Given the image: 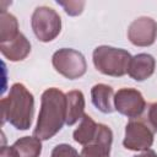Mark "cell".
I'll use <instances>...</instances> for the list:
<instances>
[{"instance_id":"cell-21","label":"cell","mask_w":157,"mask_h":157,"mask_svg":"<svg viewBox=\"0 0 157 157\" xmlns=\"http://www.w3.org/2000/svg\"><path fill=\"white\" fill-rule=\"evenodd\" d=\"M134 157H157V153L155 151H152V150H147V151H144L142 153L136 155Z\"/></svg>"},{"instance_id":"cell-11","label":"cell","mask_w":157,"mask_h":157,"mask_svg":"<svg viewBox=\"0 0 157 157\" xmlns=\"http://www.w3.org/2000/svg\"><path fill=\"white\" fill-rule=\"evenodd\" d=\"M1 54L10 61H21L31 53V43L21 32L10 42L0 43Z\"/></svg>"},{"instance_id":"cell-4","label":"cell","mask_w":157,"mask_h":157,"mask_svg":"<svg viewBox=\"0 0 157 157\" xmlns=\"http://www.w3.org/2000/svg\"><path fill=\"white\" fill-rule=\"evenodd\" d=\"M31 26L38 40L47 43L55 39L61 31L59 13L49 6H38L32 13Z\"/></svg>"},{"instance_id":"cell-15","label":"cell","mask_w":157,"mask_h":157,"mask_svg":"<svg viewBox=\"0 0 157 157\" xmlns=\"http://www.w3.org/2000/svg\"><path fill=\"white\" fill-rule=\"evenodd\" d=\"M18 157H39L42 153V142L37 136H23L12 145Z\"/></svg>"},{"instance_id":"cell-1","label":"cell","mask_w":157,"mask_h":157,"mask_svg":"<svg viewBox=\"0 0 157 157\" xmlns=\"http://www.w3.org/2000/svg\"><path fill=\"white\" fill-rule=\"evenodd\" d=\"M66 124V94L59 88L45 90L40 98V109L33 135L49 140Z\"/></svg>"},{"instance_id":"cell-20","label":"cell","mask_w":157,"mask_h":157,"mask_svg":"<svg viewBox=\"0 0 157 157\" xmlns=\"http://www.w3.org/2000/svg\"><path fill=\"white\" fill-rule=\"evenodd\" d=\"M0 157H18L13 146H2L0 151Z\"/></svg>"},{"instance_id":"cell-16","label":"cell","mask_w":157,"mask_h":157,"mask_svg":"<svg viewBox=\"0 0 157 157\" xmlns=\"http://www.w3.org/2000/svg\"><path fill=\"white\" fill-rule=\"evenodd\" d=\"M18 22L17 18L7 12L1 11L0 13V43L10 42L18 36Z\"/></svg>"},{"instance_id":"cell-5","label":"cell","mask_w":157,"mask_h":157,"mask_svg":"<svg viewBox=\"0 0 157 157\" xmlns=\"http://www.w3.org/2000/svg\"><path fill=\"white\" fill-rule=\"evenodd\" d=\"M54 69L65 78L76 80L86 74L87 64L85 56L71 48H61L53 54Z\"/></svg>"},{"instance_id":"cell-2","label":"cell","mask_w":157,"mask_h":157,"mask_svg":"<svg viewBox=\"0 0 157 157\" xmlns=\"http://www.w3.org/2000/svg\"><path fill=\"white\" fill-rule=\"evenodd\" d=\"M1 124L9 121L17 130H27L31 128L34 114L33 94L22 83H13L7 97L0 102Z\"/></svg>"},{"instance_id":"cell-18","label":"cell","mask_w":157,"mask_h":157,"mask_svg":"<svg viewBox=\"0 0 157 157\" xmlns=\"http://www.w3.org/2000/svg\"><path fill=\"white\" fill-rule=\"evenodd\" d=\"M58 4L63 6L65 12L70 16H78L85 6V1H58Z\"/></svg>"},{"instance_id":"cell-7","label":"cell","mask_w":157,"mask_h":157,"mask_svg":"<svg viewBox=\"0 0 157 157\" xmlns=\"http://www.w3.org/2000/svg\"><path fill=\"white\" fill-rule=\"evenodd\" d=\"M114 108L121 115L139 118L146 108V102L139 90L120 88L114 94Z\"/></svg>"},{"instance_id":"cell-3","label":"cell","mask_w":157,"mask_h":157,"mask_svg":"<svg viewBox=\"0 0 157 157\" xmlns=\"http://www.w3.org/2000/svg\"><path fill=\"white\" fill-rule=\"evenodd\" d=\"M131 58L128 50L109 45H99L92 54L94 67L103 75L113 77H121L128 74Z\"/></svg>"},{"instance_id":"cell-10","label":"cell","mask_w":157,"mask_h":157,"mask_svg":"<svg viewBox=\"0 0 157 157\" xmlns=\"http://www.w3.org/2000/svg\"><path fill=\"white\" fill-rule=\"evenodd\" d=\"M155 67H156L155 58L151 54L140 53L131 58L128 67V75L135 81H145L153 75Z\"/></svg>"},{"instance_id":"cell-12","label":"cell","mask_w":157,"mask_h":157,"mask_svg":"<svg viewBox=\"0 0 157 157\" xmlns=\"http://www.w3.org/2000/svg\"><path fill=\"white\" fill-rule=\"evenodd\" d=\"M91 98L93 105L102 113L109 114L115 110L114 108V92L113 88L105 83H97L91 88Z\"/></svg>"},{"instance_id":"cell-9","label":"cell","mask_w":157,"mask_h":157,"mask_svg":"<svg viewBox=\"0 0 157 157\" xmlns=\"http://www.w3.org/2000/svg\"><path fill=\"white\" fill-rule=\"evenodd\" d=\"M113 142V132L105 124H98L96 139L85 145L81 150L80 157H109Z\"/></svg>"},{"instance_id":"cell-17","label":"cell","mask_w":157,"mask_h":157,"mask_svg":"<svg viewBox=\"0 0 157 157\" xmlns=\"http://www.w3.org/2000/svg\"><path fill=\"white\" fill-rule=\"evenodd\" d=\"M50 157H80V155L72 146L67 144H60L52 150Z\"/></svg>"},{"instance_id":"cell-13","label":"cell","mask_w":157,"mask_h":157,"mask_svg":"<svg viewBox=\"0 0 157 157\" xmlns=\"http://www.w3.org/2000/svg\"><path fill=\"white\" fill-rule=\"evenodd\" d=\"M85 115V96L74 90L66 93V125L71 126Z\"/></svg>"},{"instance_id":"cell-14","label":"cell","mask_w":157,"mask_h":157,"mask_svg":"<svg viewBox=\"0 0 157 157\" xmlns=\"http://www.w3.org/2000/svg\"><path fill=\"white\" fill-rule=\"evenodd\" d=\"M97 130H98V124L90 115L85 114L81 119L80 125L75 129L72 137L77 144L85 146V145L91 144L96 139Z\"/></svg>"},{"instance_id":"cell-8","label":"cell","mask_w":157,"mask_h":157,"mask_svg":"<svg viewBox=\"0 0 157 157\" xmlns=\"http://www.w3.org/2000/svg\"><path fill=\"white\" fill-rule=\"evenodd\" d=\"M128 39L136 47H150L157 39V22L147 16L135 18L128 27Z\"/></svg>"},{"instance_id":"cell-19","label":"cell","mask_w":157,"mask_h":157,"mask_svg":"<svg viewBox=\"0 0 157 157\" xmlns=\"http://www.w3.org/2000/svg\"><path fill=\"white\" fill-rule=\"evenodd\" d=\"M148 121L155 130H157V102L152 103L148 108Z\"/></svg>"},{"instance_id":"cell-6","label":"cell","mask_w":157,"mask_h":157,"mask_svg":"<svg viewBox=\"0 0 157 157\" xmlns=\"http://www.w3.org/2000/svg\"><path fill=\"white\" fill-rule=\"evenodd\" d=\"M153 144V131L142 120H130L125 126L123 145L130 151H147Z\"/></svg>"}]
</instances>
